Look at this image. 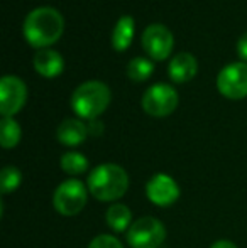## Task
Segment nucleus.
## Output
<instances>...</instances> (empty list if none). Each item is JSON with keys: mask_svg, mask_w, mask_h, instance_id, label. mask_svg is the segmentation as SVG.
I'll use <instances>...</instances> for the list:
<instances>
[{"mask_svg": "<svg viewBox=\"0 0 247 248\" xmlns=\"http://www.w3.org/2000/svg\"><path fill=\"white\" fill-rule=\"evenodd\" d=\"M105 221L114 232H127L132 225V211L125 204L114 202L105 213Z\"/></svg>", "mask_w": 247, "mask_h": 248, "instance_id": "2eb2a0df", "label": "nucleus"}, {"mask_svg": "<svg viewBox=\"0 0 247 248\" xmlns=\"http://www.w3.org/2000/svg\"><path fill=\"white\" fill-rule=\"evenodd\" d=\"M146 196L156 206H171L180 198V186L168 174H156L146 184Z\"/></svg>", "mask_w": 247, "mask_h": 248, "instance_id": "9d476101", "label": "nucleus"}, {"mask_svg": "<svg viewBox=\"0 0 247 248\" xmlns=\"http://www.w3.org/2000/svg\"><path fill=\"white\" fill-rule=\"evenodd\" d=\"M22 174L16 166H5L0 172V187L3 194H10L20 186Z\"/></svg>", "mask_w": 247, "mask_h": 248, "instance_id": "6ab92c4d", "label": "nucleus"}, {"mask_svg": "<svg viewBox=\"0 0 247 248\" xmlns=\"http://www.w3.org/2000/svg\"><path fill=\"white\" fill-rule=\"evenodd\" d=\"M20 127L12 117H3L0 122V144L3 149H12L20 140Z\"/></svg>", "mask_w": 247, "mask_h": 248, "instance_id": "dca6fc26", "label": "nucleus"}, {"mask_svg": "<svg viewBox=\"0 0 247 248\" xmlns=\"http://www.w3.org/2000/svg\"><path fill=\"white\" fill-rule=\"evenodd\" d=\"M134 37V19L131 16H122L117 20L112 32V46L115 51H125Z\"/></svg>", "mask_w": 247, "mask_h": 248, "instance_id": "4468645a", "label": "nucleus"}, {"mask_svg": "<svg viewBox=\"0 0 247 248\" xmlns=\"http://www.w3.org/2000/svg\"><path fill=\"white\" fill-rule=\"evenodd\" d=\"M110 88L102 81H85L73 92L71 108L82 120H95L110 105Z\"/></svg>", "mask_w": 247, "mask_h": 248, "instance_id": "7ed1b4c3", "label": "nucleus"}, {"mask_svg": "<svg viewBox=\"0 0 247 248\" xmlns=\"http://www.w3.org/2000/svg\"><path fill=\"white\" fill-rule=\"evenodd\" d=\"M210 248H237V245L229 242V240H218V242H215Z\"/></svg>", "mask_w": 247, "mask_h": 248, "instance_id": "5701e85b", "label": "nucleus"}, {"mask_svg": "<svg viewBox=\"0 0 247 248\" xmlns=\"http://www.w3.org/2000/svg\"><path fill=\"white\" fill-rule=\"evenodd\" d=\"M237 52H239V56H241V58L244 59V61H247V32L242 34L241 39H239V43H237Z\"/></svg>", "mask_w": 247, "mask_h": 248, "instance_id": "4be33fe9", "label": "nucleus"}, {"mask_svg": "<svg viewBox=\"0 0 247 248\" xmlns=\"http://www.w3.org/2000/svg\"><path fill=\"white\" fill-rule=\"evenodd\" d=\"M56 137L63 145L68 147H76L83 144L88 137V127L83 120L78 118H66L60 124L56 130Z\"/></svg>", "mask_w": 247, "mask_h": 248, "instance_id": "9b49d317", "label": "nucleus"}, {"mask_svg": "<svg viewBox=\"0 0 247 248\" xmlns=\"http://www.w3.org/2000/svg\"><path fill=\"white\" fill-rule=\"evenodd\" d=\"M154 71L152 61L146 58H134L127 64V76L132 81H146Z\"/></svg>", "mask_w": 247, "mask_h": 248, "instance_id": "a211bd4d", "label": "nucleus"}, {"mask_svg": "<svg viewBox=\"0 0 247 248\" xmlns=\"http://www.w3.org/2000/svg\"><path fill=\"white\" fill-rule=\"evenodd\" d=\"M86 187L99 201H117L127 193L129 176L124 167L117 164H100L90 172Z\"/></svg>", "mask_w": 247, "mask_h": 248, "instance_id": "f03ea898", "label": "nucleus"}, {"mask_svg": "<svg viewBox=\"0 0 247 248\" xmlns=\"http://www.w3.org/2000/svg\"><path fill=\"white\" fill-rule=\"evenodd\" d=\"M86 127H88V135L100 137V135L103 134V124L99 120V118H95V120H90L88 124H86Z\"/></svg>", "mask_w": 247, "mask_h": 248, "instance_id": "412c9836", "label": "nucleus"}, {"mask_svg": "<svg viewBox=\"0 0 247 248\" xmlns=\"http://www.w3.org/2000/svg\"><path fill=\"white\" fill-rule=\"evenodd\" d=\"M27 100V86L20 78L7 75L0 81V111L3 117H14Z\"/></svg>", "mask_w": 247, "mask_h": 248, "instance_id": "6e6552de", "label": "nucleus"}, {"mask_svg": "<svg viewBox=\"0 0 247 248\" xmlns=\"http://www.w3.org/2000/svg\"><path fill=\"white\" fill-rule=\"evenodd\" d=\"M88 187L80 179H66L53 194V206L63 216H76L85 208Z\"/></svg>", "mask_w": 247, "mask_h": 248, "instance_id": "39448f33", "label": "nucleus"}, {"mask_svg": "<svg viewBox=\"0 0 247 248\" xmlns=\"http://www.w3.org/2000/svg\"><path fill=\"white\" fill-rule=\"evenodd\" d=\"M88 248H124L122 243L112 235H99L90 242Z\"/></svg>", "mask_w": 247, "mask_h": 248, "instance_id": "aec40b11", "label": "nucleus"}, {"mask_svg": "<svg viewBox=\"0 0 247 248\" xmlns=\"http://www.w3.org/2000/svg\"><path fill=\"white\" fill-rule=\"evenodd\" d=\"M173 44L175 39L171 31L163 24H151L149 27H146L142 34V47L156 61H163L168 58L173 51Z\"/></svg>", "mask_w": 247, "mask_h": 248, "instance_id": "1a4fd4ad", "label": "nucleus"}, {"mask_svg": "<svg viewBox=\"0 0 247 248\" xmlns=\"http://www.w3.org/2000/svg\"><path fill=\"white\" fill-rule=\"evenodd\" d=\"M165 240L166 226L154 216H142L127 230V243L131 248H159Z\"/></svg>", "mask_w": 247, "mask_h": 248, "instance_id": "20e7f679", "label": "nucleus"}, {"mask_svg": "<svg viewBox=\"0 0 247 248\" xmlns=\"http://www.w3.org/2000/svg\"><path fill=\"white\" fill-rule=\"evenodd\" d=\"M178 93L171 85L156 83L142 96V108L148 115L163 118L171 115L178 107Z\"/></svg>", "mask_w": 247, "mask_h": 248, "instance_id": "423d86ee", "label": "nucleus"}, {"mask_svg": "<svg viewBox=\"0 0 247 248\" xmlns=\"http://www.w3.org/2000/svg\"><path fill=\"white\" fill-rule=\"evenodd\" d=\"M88 159L80 152H66L61 157V169L69 176H80L88 169Z\"/></svg>", "mask_w": 247, "mask_h": 248, "instance_id": "f3484780", "label": "nucleus"}, {"mask_svg": "<svg viewBox=\"0 0 247 248\" xmlns=\"http://www.w3.org/2000/svg\"><path fill=\"white\" fill-rule=\"evenodd\" d=\"M217 88L231 100L247 96V62L239 61L227 64L217 76Z\"/></svg>", "mask_w": 247, "mask_h": 248, "instance_id": "0eeeda50", "label": "nucleus"}, {"mask_svg": "<svg viewBox=\"0 0 247 248\" xmlns=\"http://www.w3.org/2000/svg\"><path fill=\"white\" fill-rule=\"evenodd\" d=\"M65 31V19L54 7H37L24 20V37L37 49L54 44Z\"/></svg>", "mask_w": 247, "mask_h": 248, "instance_id": "f257e3e1", "label": "nucleus"}, {"mask_svg": "<svg viewBox=\"0 0 247 248\" xmlns=\"http://www.w3.org/2000/svg\"><path fill=\"white\" fill-rule=\"evenodd\" d=\"M34 68L44 78H54V76L61 75L63 68H65V61H63L60 52L44 47L34 56Z\"/></svg>", "mask_w": 247, "mask_h": 248, "instance_id": "ddd939ff", "label": "nucleus"}, {"mask_svg": "<svg viewBox=\"0 0 247 248\" xmlns=\"http://www.w3.org/2000/svg\"><path fill=\"white\" fill-rule=\"evenodd\" d=\"M198 71V62L193 54L190 52H178L171 59L168 66V75L173 81L176 83H186L195 78Z\"/></svg>", "mask_w": 247, "mask_h": 248, "instance_id": "f8f14e48", "label": "nucleus"}]
</instances>
